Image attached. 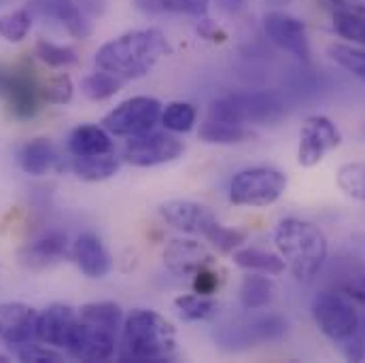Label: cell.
<instances>
[{
	"label": "cell",
	"mask_w": 365,
	"mask_h": 363,
	"mask_svg": "<svg viewBox=\"0 0 365 363\" xmlns=\"http://www.w3.org/2000/svg\"><path fill=\"white\" fill-rule=\"evenodd\" d=\"M219 2H221V6L227 9V11H238V9L245 4V0H219Z\"/></svg>",
	"instance_id": "60d3db41"
},
{
	"label": "cell",
	"mask_w": 365,
	"mask_h": 363,
	"mask_svg": "<svg viewBox=\"0 0 365 363\" xmlns=\"http://www.w3.org/2000/svg\"><path fill=\"white\" fill-rule=\"evenodd\" d=\"M164 11H173V13H185L191 17L202 19L208 13L210 0H160Z\"/></svg>",
	"instance_id": "8d00e7d4"
},
{
	"label": "cell",
	"mask_w": 365,
	"mask_h": 363,
	"mask_svg": "<svg viewBox=\"0 0 365 363\" xmlns=\"http://www.w3.org/2000/svg\"><path fill=\"white\" fill-rule=\"evenodd\" d=\"M208 117L245 128L276 126L287 117V106L272 91H236L215 100Z\"/></svg>",
	"instance_id": "5b68a950"
},
{
	"label": "cell",
	"mask_w": 365,
	"mask_h": 363,
	"mask_svg": "<svg viewBox=\"0 0 365 363\" xmlns=\"http://www.w3.org/2000/svg\"><path fill=\"white\" fill-rule=\"evenodd\" d=\"M177 357V332L155 310L136 308L121 325L117 359L121 362H170Z\"/></svg>",
	"instance_id": "7a4b0ae2"
},
{
	"label": "cell",
	"mask_w": 365,
	"mask_h": 363,
	"mask_svg": "<svg viewBox=\"0 0 365 363\" xmlns=\"http://www.w3.org/2000/svg\"><path fill=\"white\" fill-rule=\"evenodd\" d=\"M334 30L338 36L351 41L357 47L365 49V15L359 13H346V11H334Z\"/></svg>",
	"instance_id": "f546056e"
},
{
	"label": "cell",
	"mask_w": 365,
	"mask_h": 363,
	"mask_svg": "<svg viewBox=\"0 0 365 363\" xmlns=\"http://www.w3.org/2000/svg\"><path fill=\"white\" fill-rule=\"evenodd\" d=\"M79 270L90 278H104L110 272V255L102 240L93 234H81L73 242V255Z\"/></svg>",
	"instance_id": "ac0fdd59"
},
{
	"label": "cell",
	"mask_w": 365,
	"mask_h": 363,
	"mask_svg": "<svg viewBox=\"0 0 365 363\" xmlns=\"http://www.w3.org/2000/svg\"><path fill=\"white\" fill-rule=\"evenodd\" d=\"M175 308L182 321L195 323V321H210L219 306L212 300V295H202V293H185L175 300Z\"/></svg>",
	"instance_id": "484cf974"
},
{
	"label": "cell",
	"mask_w": 365,
	"mask_h": 363,
	"mask_svg": "<svg viewBox=\"0 0 365 363\" xmlns=\"http://www.w3.org/2000/svg\"><path fill=\"white\" fill-rule=\"evenodd\" d=\"M113 149H115V143L102 126L83 123L75 128L68 136L71 155H93V153H106Z\"/></svg>",
	"instance_id": "7402d4cb"
},
{
	"label": "cell",
	"mask_w": 365,
	"mask_h": 363,
	"mask_svg": "<svg viewBox=\"0 0 365 363\" xmlns=\"http://www.w3.org/2000/svg\"><path fill=\"white\" fill-rule=\"evenodd\" d=\"M170 51V43L162 30L140 28L123 32L121 36L104 43L96 51L93 62L98 71L110 73L121 81H132L149 75Z\"/></svg>",
	"instance_id": "6da1fadb"
},
{
	"label": "cell",
	"mask_w": 365,
	"mask_h": 363,
	"mask_svg": "<svg viewBox=\"0 0 365 363\" xmlns=\"http://www.w3.org/2000/svg\"><path fill=\"white\" fill-rule=\"evenodd\" d=\"M204 238L217 249L221 255H232L236 249H240L247 242V232L236 230V227H225L219 221L204 234Z\"/></svg>",
	"instance_id": "4dcf8cb0"
},
{
	"label": "cell",
	"mask_w": 365,
	"mask_h": 363,
	"mask_svg": "<svg viewBox=\"0 0 365 363\" xmlns=\"http://www.w3.org/2000/svg\"><path fill=\"white\" fill-rule=\"evenodd\" d=\"M38 310L24 302L0 304V340L9 347H19L36 340Z\"/></svg>",
	"instance_id": "2e32d148"
},
{
	"label": "cell",
	"mask_w": 365,
	"mask_h": 363,
	"mask_svg": "<svg viewBox=\"0 0 365 363\" xmlns=\"http://www.w3.org/2000/svg\"><path fill=\"white\" fill-rule=\"evenodd\" d=\"M219 276L212 272L210 268H204L193 276V291L202 295H212L219 289Z\"/></svg>",
	"instance_id": "74e56055"
},
{
	"label": "cell",
	"mask_w": 365,
	"mask_h": 363,
	"mask_svg": "<svg viewBox=\"0 0 365 363\" xmlns=\"http://www.w3.org/2000/svg\"><path fill=\"white\" fill-rule=\"evenodd\" d=\"M289 179L282 170L274 166L245 168L230 181V202L236 206L262 208L270 206L282 198Z\"/></svg>",
	"instance_id": "52a82bcc"
},
{
	"label": "cell",
	"mask_w": 365,
	"mask_h": 363,
	"mask_svg": "<svg viewBox=\"0 0 365 363\" xmlns=\"http://www.w3.org/2000/svg\"><path fill=\"white\" fill-rule=\"evenodd\" d=\"M215 264V255L197 240L177 238L170 240L164 249V266L175 276H195L200 270L210 268Z\"/></svg>",
	"instance_id": "e0dca14e"
},
{
	"label": "cell",
	"mask_w": 365,
	"mask_h": 363,
	"mask_svg": "<svg viewBox=\"0 0 365 363\" xmlns=\"http://www.w3.org/2000/svg\"><path fill=\"white\" fill-rule=\"evenodd\" d=\"M73 255V247L68 245L66 234L62 232H49L32 242H28L21 251H19V264L26 270L32 272H43L49 270L53 266H58L60 262L68 260Z\"/></svg>",
	"instance_id": "5bb4252c"
},
{
	"label": "cell",
	"mask_w": 365,
	"mask_h": 363,
	"mask_svg": "<svg viewBox=\"0 0 365 363\" xmlns=\"http://www.w3.org/2000/svg\"><path fill=\"white\" fill-rule=\"evenodd\" d=\"M197 119V111L193 104L189 102H181V100H175L170 104H166L162 108V126L168 130V132H175V134H185L193 128Z\"/></svg>",
	"instance_id": "83f0119b"
},
{
	"label": "cell",
	"mask_w": 365,
	"mask_h": 363,
	"mask_svg": "<svg viewBox=\"0 0 365 363\" xmlns=\"http://www.w3.org/2000/svg\"><path fill=\"white\" fill-rule=\"evenodd\" d=\"M319 332L336 344H346L361 332V317L346 293L321 291L310 306Z\"/></svg>",
	"instance_id": "8992f818"
},
{
	"label": "cell",
	"mask_w": 365,
	"mask_h": 363,
	"mask_svg": "<svg viewBox=\"0 0 365 363\" xmlns=\"http://www.w3.org/2000/svg\"><path fill=\"white\" fill-rule=\"evenodd\" d=\"M77 315L79 310H75L68 304H51L47 306L43 312H38V321H36V340L45 347L51 349H64L71 342V336L75 332L77 325Z\"/></svg>",
	"instance_id": "9a60e30c"
},
{
	"label": "cell",
	"mask_w": 365,
	"mask_h": 363,
	"mask_svg": "<svg viewBox=\"0 0 365 363\" xmlns=\"http://www.w3.org/2000/svg\"><path fill=\"white\" fill-rule=\"evenodd\" d=\"M41 86L34 81L30 71H2L0 68V96L4 98L9 111L19 119H30L36 115L41 100Z\"/></svg>",
	"instance_id": "7c38bea8"
},
{
	"label": "cell",
	"mask_w": 365,
	"mask_h": 363,
	"mask_svg": "<svg viewBox=\"0 0 365 363\" xmlns=\"http://www.w3.org/2000/svg\"><path fill=\"white\" fill-rule=\"evenodd\" d=\"M36 58L51 66V68H66L79 62V56L73 47H64V45H56L49 41H38L36 43Z\"/></svg>",
	"instance_id": "836d02e7"
},
{
	"label": "cell",
	"mask_w": 365,
	"mask_h": 363,
	"mask_svg": "<svg viewBox=\"0 0 365 363\" xmlns=\"http://www.w3.org/2000/svg\"><path fill=\"white\" fill-rule=\"evenodd\" d=\"M17 162H19V166H21V170L26 175L43 177L56 164V149H53L49 138H32L19 149Z\"/></svg>",
	"instance_id": "44dd1931"
},
{
	"label": "cell",
	"mask_w": 365,
	"mask_h": 363,
	"mask_svg": "<svg viewBox=\"0 0 365 363\" xmlns=\"http://www.w3.org/2000/svg\"><path fill=\"white\" fill-rule=\"evenodd\" d=\"M338 187L353 200L365 202V164L364 162H351L340 166L336 175Z\"/></svg>",
	"instance_id": "d6a6232c"
},
{
	"label": "cell",
	"mask_w": 365,
	"mask_h": 363,
	"mask_svg": "<svg viewBox=\"0 0 365 363\" xmlns=\"http://www.w3.org/2000/svg\"><path fill=\"white\" fill-rule=\"evenodd\" d=\"M123 310L115 302H91L81 306L66 353L79 362H106L117 355Z\"/></svg>",
	"instance_id": "3957f363"
},
{
	"label": "cell",
	"mask_w": 365,
	"mask_h": 363,
	"mask_svg": "<svg viewBox=\"0 0 365 363\" xmlns=\"http://www.w3.org/2000/svg\"><path fill=\"white\" fill-rule=\"evenodd\" d=\"M123 83L125 81H121L119 77H115L110 73H104V71H98V73L88 75L81 81V91L86 93V98H90L91 102H102V100L113 98L117 91L123 88Z\"/></svg>",
	"instance_id": "f1b7e54d"
},
{
	"label": "cell",
	"mask_w": 365,
	"mask_h": 363,
	"mask_svg": "<svg viewBox=\"0 0 365 363\" xmlns=\"http://www.w3.org/2000/svg\"><path fill=\"white\" fill-rule=\"evenodd\" d=\"M342 145L340 128L325 115H310L299 130L297 162L304 168H312L325 160L327 153L336 151Z\"/></svg>",
	"instance_id": "30bf717a"
},
{
	"label": "cell",
	"mask_w": 365,
	"mask_h": 363,
	"mask_svg": "<svg viewBox=\"0 0 365 363\" xmlns=\"http://www.w3.org/2000/svg\"><path fill=\"white\" fill-rule=\"evenodd\" d=\"M264 32L274 45L289 51L295 60H299L304 64L310 62L308 30L299 17L284 13V11H270L264 17Z\"/></svg>",
	"instance_id": "8fae6325"
},
{
	"label": "cell",
	"mask_w": 365,
	"mask_h": 363,
	"mask_svg": "<svg viewBox=\"0 0 365 363\" xmlns=\"http://www.w3.org/2000/svg\"><path fill=\"white\" fill-rule=\"evenodd\" d=\"M274 245L287 270L297 280H312L327 260V238L323 230L304 219H282L274 232Z\"/></svg>",
	"instance_id": "277c9868"
},
{
	"label": "cell",
	"mask_w": 365,
	"mask_h": 363,
	"mask_svg": "<svg viewBox=\"0 0 365 363\" xmlns=\"http://www.w3.org/2000/svg\"><path fill=\"white\" fill-rule=\"evenodd\" d=\"M287 332V323L280 317H264L259 321H255L249 329H247V340L253 342H272L280 340Z\"/></svg>",
	"instance_id": "d590c367"
},
{
	"label": "cell",
	"mask_w": 365,
	"mask_h": 363,
	"mask_svg": "<svg viewBox=\"0 0 365 363\" xmlns=\"http://www.w3.org/2000/svg\"><path fill=\"white\" fill-rule=\"evenodd\" d=\"M321 4L327 11H346V13H359L365 15V0H321Z\"/></svg>",
	"instance_id": "f35d334b"
},
{
	"label": "cell",
	"mask_w": 365,
	"mask_h": 363,
	"mask_svg": "<svg viewBox=\"0 0 365 363\" xmlns=\"http://www.w3.org/2000/svg\"><path fill=\"white\" fill-rule=\"evenodd\" d=\"M197 136H200V140H204L208 145H240V143L255 138V132L245 126H236V123H227V121L208 117L202 123Z\"/></svg>",
	"instance_id": "cb8c5ba5"
},
{
	"label": "cell",
	"mask_w": 365,
	"mask_h": 363,
	"mask_svg": "<svg viewBox=\"0 0 365 363\" xmlns=\"http://www.w3.org/2000/svg\"><path fill=\"white\" fill-rule=\"evenodd\" d=\"M158 210L168 225L185 234L204 236L217 223V215L212 213V208L193 200H168L162 202Z\"/></svg>",
	"instance_id": "4fadbf2b"
},
{
	"label": "cell",
	"mask_w": 365,
	"mask_h": 363,
	"mask_svg": "<svg viewBox=\"0 0 365 363\" xmlns=\"http://www.w3.org/2000/svg\"><path fill=\"white\" fill-rule=\"evenodd\" d=\"M32 28L30 9H15L0 17V36L9 43H21Z\"/></svg>",
	"instance_id": "1f68e13d"
},
{
	"label": "cell",
	"mask_w": 365,
	"mask_h": 363,
	"mask_svg": "<svg viewBox=\"0 0 365 363\" xmlns=\"http://www.w3.org/2000/svg\"><path fill=\"white\" fill-rule=\"evenodd\" d=\"M327 56L346 73H351L355 79L365 83V49L357 45H344V43H334L327 47Z\"/></svg>",
	"instance_id": "4316f807"
},
{
	"label": "cell",
	"mask_w": 365,
	"mask_h": 363,
	"mask_svg": "<svg viewBox=\"0 0 365 363\" xmlns=\"http://www.w3.org/2000/svg\"><path fill=\"white\" fill-rule=\"evenodd\" d=\"M162 102L151 96H134L119 102L110 113L104 115L102 128L110 136H136L158 126L162 117Z\"/></svg>",
	"instance_id": "ba28073f"
},
{
	"label": "cell",
	"mask_w": 365,
	"mask_h": 363,
	"mask_svg": "<svg viewBox=\"0 0 365 363\" xmlns=\"http://www.w3.org/2000/svg\"><path fill=\"white\" fill-rule=\"evenodd\" d=\"M30 6L36 13L60 21L77 39H86L90 34V24L75 0H30Z\"/></svg>",
	"instance_id": "d6986e66"
},
{
	"label": "cell",
	"mask_w": 365,
	"mask_h": 363,
	"mask_svg": "<svg viewBox=\"0 0 365 363\" xmlns=\"http://www.w3.org/2000/svg\"><path fill=\"white\" fill-rule=\"evenodd\" d=\"M185 151L182 140L175 132L164 130H149L136 136H130L121 158L138 168H153V166H162V164H170L175 160H179Z\"/></svg>",
	"instance_id": "9c48e42d"
},
{
	"label": "cell",
	"mask_w": 365,
	"mask_h": 363,
	"mask_svg": "<svg viewBox=\"0 0 365 363\" xmlns=\"http://www.w3.org/2000/svg\"><path fill=\"white\" fill-rule=\"evenodd\" d=\"M232 257H234V264L247 272H262L276 276V274H282L287 270V264L278 253H270L264 249H253V247L236 249L232 253Z\"/></svg>",
	"instance_id": "d4e9b609"
},
{
	"label": "cell",
	"mask_w": 365,
	"mask_h": 363,
	"mask_svg": "<svg viewBox=\"0 0 365 363\" xmlns=\"http://www.w3.org/2000/svg\"><path fill=\"white\" fill-rule=\"evenodd\" d=\"M38 91H41V100L47 104H66L73 100L75 86L68 75H58V77L47 79Z\"/></svg>",
	"instance_id": "e575fe53"
},
{
	"label": "cell",
	"mask_w": 365,
	"mask_h": 363,
	"mask_svg": "<svg viewBox=\"0 0 365 363\" xmlns=\"http://www.w3.org/2000/svg\"><path fill=\"white\" fill-rule=\"evenodd\" d=\"M276 295V282L270 274L249 272L240 282V302L247 310H259L270 306Z\"/></svg>",
	"instance_id": "603a6c76"
},
{
	"label": "cell",
	"mask_w": 365,
	"mask_h": 363,
	"mask_svg": "<svg viewBox=\"0 0 365 363\" xmlns=\"http://www.w3.org/2000/svg\"><path fill=\"white\" fill-rule=\"evenodd\" d=\"M344 293L353 300V302H359L365 306V276H359L355 280H351L346 287H344Z\"/></svg>",
	"instance_id": "ab89813d"
},
{
	"label": "cell",
	"mask_w": 365,
	"mask_h": 363,
	"mask_svg": "<svg viewBox=\"0 0 365 363\" xmlns=\"http://www.w3.org/2000/svg\"><path fill=\"white\" fill-rule=\"evenodd\" d=\"M121 166V158L117 151L93 153V155H73V170L81 181L98 183L115 177Z\"/></svg>",
	"instance_id": "ffe728a7"
}]
</instances>
